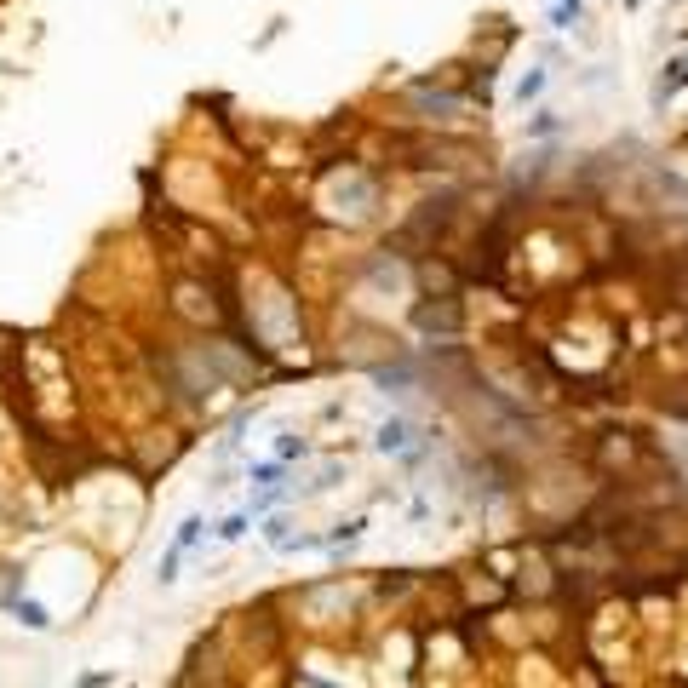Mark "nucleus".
<instances>
[{"label": "nucleus", "instance_id": "f257e3e1", "mask_svg": "<svg viewBox=\"0 0 688 688\" xmlns=\"http://www.w3.org/2000/svg\"><path fill=\"white\" fill-rule=\"evenodd\" d=\"M201 534H207V522H201V516H184L178 534H172V545H167V557H161V580H178L184 557H190L195 545H201Z\"/></svg>", "mask_w": 688, "mask_h": 688}, {"label": "nucleus", "instance_id": "f03ea898", "mask_svg": "<svg viewBox=\"0 0 688 688\" xmlns=\"http://www.w3.org/2000/svg\"><path fill=\"white\" fill-rule=\"evenodd\" d=\"M373 442H379V453H419V448H413V425H408V419H385Z\"/></svg>", "mask_w": 688, "mask_h": 688}, {"label": "nucleus", "instance_id": "7ed1b4c3", "mask_svg": "<svg viewBox=\"0 0 688 688\" xmlns=\"http://www.w3.org/2000/svg\"><path fill=\"white\" fill-rule=\"evenodd\" d=\"M683 86H688V52H683V58H671V64H665V75H660V86H654V104L677 98Z\"/></svg>", "mask_w": 688, "mask_h": 688}, {"label": "nucleus", "instance_id": "20e7f679", "mask_svg": "<svg viewBox=\"0 0 688 688\" xmlns=\"http://www.w3.org/2000/svg\"><path fill=\"white\" fill-rule=\"evenodd\" d=\"M247 528H253V511H230L224 522H218V545H236Z\"/></svg>", "mask_w": 688, "mask_h": 688}, {"label": "nucleus", "instance_id": "39448f33", "mask_svg": "<svg viewBox=\"0 0 688 688\" xmlns=\"http://www.w3.org/2000/svg\"><path fill=\"white\" fill-rule=\"evenodd\" d=\"M264 539H270L276 551H293V539H299V534H293L287 516H270V522H264Z\"/></svg>", "mask_w": 688, "mask_h": 688}, {"label": "nucleus", "instance_id": "423d86ee", "mask_svg": "<svg viewBox=\"0 0 688 688\" xmlns=\"http://www.w3.org/2000/svg\"><path fill=\"white\" fill-rule=\"evenodd\" d=\"M12 608H18V620L29 625V631H46V625H52V620H46V608H41V602H29V597H18Z\"/></svg>", "mask_w": 688, "mask_h": 688}, {"label": "nucleus", "instance_id": "0eeeda50", "mask_svg": "<svg viewBox=\"0 0 688 688\" xmlns=\"http://www.w3.org/2000/svg\"><path fill=\"white\" fill-rule=\"evenodd\" d=\"M545 92V69H534V75H522V86H516V104H534Z\"/></svg>", "mask_w": 688, "mask_h": 688}]
</instances>
